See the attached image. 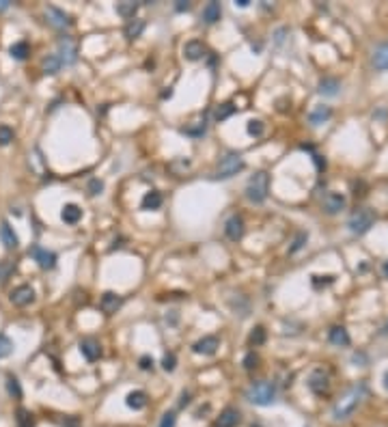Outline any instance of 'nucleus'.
Instances as JSON below:
<instances>
[{
  "label": "nucleus",
  "instance_id": "obj_48",
  "mask_svg": "<svg viewBox=\"0 0 388 427\" xmlns=\"http://www.w3.org/2000/svg\"><path fill=\"white\" fill-rule=\"evenodd\" d=\"M235 5H237V7H242V9H246V7L250 5V0H235Z\"/></svg>",
  "mask_w": 388,
  "mask_h": 427
},
{
  "label": "nucleus",
  "instance_id": "obj_25",
  "mask_svg": "<svg viewBox=\"0 0 388 427\" xmlns=\"http://www.w3.org/2000/svg\"><path fill=\"white\" fill-rule=\"evenodd\" d=\"M63 67V63L61 59L56 54H48L46 59L41 61V69H43V74L46 76H54V74H59V69Z\"/></svg>",
  "mask_w": 388,
  "mask_h": 427
},
{
  "label": "nucleus",
  "instance_id": "obj_42",
  "mask_svg": "<svg viewBox=\"0 0 388 427\" xmlns=\"http://www.w3.org/2000/svg\"><path fill=\"white\" fill-rule=\"evenodd\" d=\"M104 190V182H99V179H91L89 182V192L95 197V194H102Z\"/></svg>",
  "mask_w": 388,
  "mask_h": 427
},
{
  "label": "nucleus",
  "instance_id": "obj_20",
  "mask_svg": "<svg viewBox=\"0 0 388 427\" xmlns=\"http://www.w3.org/2000/svg\"><path fill=\"white\" fill-rule=\"evenodd\" d=\"M61 218H63V222H67V224H76L78 220L82 218V209L78 207L76 203H67V205H63Z\"/></svg>",
  "mask_w": 388,
  "mask_h": 427
},
{
  "label": "nucleus",
  "instance_id": "obj_14",
  "mask_svg": "<svg viewBox=\"0 0 388 427\" xmlns=\"http://www.w3.org/2000/svg\"><path fill=\"white\" fill-rule=\"evenodd\" d=\"M121 305H123V298H121L119 294H114V292H106L102 296V300H99V309H102L106 315L117 313V311L121 309Z\"/></svg>",
  "mask_w": 388,
  "mask_h": 427
},
{
  "label": "nucleus",
  "instance_id": "obj_38",
  "mask_svg": "<svg viewBox=\"0 0 388 427\" xmlns=\"http://www.w3.org/2000/svg\"><path fill=\"white\" fill-rule=\"evenodd\" d=\"M13 129L9 125H0V147H7L11 140H13Z\"/></svg>",
  "mask_w": 388,
  "mask_h": 427
},
{
  "label": "nucleus",
  "instance_id": "obj_47",
  "mask_svg": "<svg viewBox=\"0 0 388 427\" xmlns=\"http://www.w3.org/2000/svg\"><path fill=\"white\" fill-rule=\"evenodd\" d=\"M188 403H190V393H188V390H183V393H181V399H179V408H185Z\"/></svg>",
  "mask_w": 388,
  "mask_h": 427
},
{
  "label": "nucleus",
  "instance_id": "obj_9",
  "mask_svg": "<svg viewBox=\"0 0 388 427\" xmlns=\"http://www.w3.org/2000/svg\"><path fill=\"white\" fill-rule=\"evenodd\" d=\"M308 388H311L315 395L328 393V388H330V378H328V373L323 371V369H315V371L311 373V378H308Z\"/></svg>",
  "mask_w": 388,
  "mask_h": 427
},
{
  "label": "nucleus",
  "instance_id": "obj_37",
  "mask_svg": "<svg viewBox=\"0 0 388 427\" xmlns=\"http://www.w3.org/2000/svg\"><path fill=\"white\" fill-rule=\"evenodd\" d=\"M246 129H248V134H250V136H261V134H263V129H265V125H263V121L253 119V121H248Z\"/></svg>",
  "mask_w": 388,
  "mask_h": 427
},
{
  "label": "nucleus",
  "instance_id": "obj_21",
  "mask_svg": "<svg viewBox=\"0 0 388 427\" xmlns=\"http://www.w3.org/2000/svg\"><path fill=\"white\" fill-rule=\"evenodd\" d=\"M145 26H147V24H145V20H138V18H136V20H129V22H127V26H125V31H123V35H125V37H127L129 41H134V39H138L140 35H142V31H145Z\"/></svg>",
  "mask_w": 388,
  "mask_h": 427
},
{
  "label": "nucleus",
  "instance_id": "obj_7",
  "mask_svg": "<svg viewBox=\"0 0 388 427\" xmlns=\"http://www.w3.org/2000/svg\"><path fill=\"white\" fill-rule=\"evenodd\" d=\"M28 255L37 261V265L41 267V270H52V267L56 265V255L52 250H46L39 244H33L31 250H28Z\"/></svg>",
  "mask_w": 388,
  "mask_h": 427
},
{
  "label": "nucleus",
  "instance_id": "obj_43",
  "mask_svg": "<svg viewBox=\"0 0 388 427\" xmlns=\"http://www.w3.org/2000/svg\"><path fill=\"white\" fill-rule=\"evenodd\" d=\"M308 240V235L306 233H298V237H296V242H293V246L289 248V252H298L302 246H304V242Z\"/></svg>",
  "mask_w": 388,
  "mask_h": 427
},
{
  "label": "nucleus",
  "instance_id": "obj_6",
  "mask_svg": "<svg viewBox=\"0 0 388 427\" xmlns=\"http://www.w3.org/2000/svg\"><path fill=\"white\" fill-rule=\"evenodd\" d=\"M63 65H74L78 61V43L69 37V35H63L59 39V54Z\"/></svg>",
  "mask_w": 388,
  "mask_h": 427
},
{
  "label": "nucleus",
  "instance_id": "obj_33",
  "mask_svg": "<svg viewBox=\"0 0 388 427\" xmlns=\"http://www.w3.org/2000/svg\"><path fill=\"white\" fill-rule=\"evenodd\" d=\"M7 390H9L11 397H16V399H22V386L16 375H7Z\"/></svg>",
  "mask_w": 388,
  "mask_h": 427
},
{
  "label": "nucleus",
  "instance_id": "obj_19",
  "mask_svg": "<svg viewBox=\"0 0 388 427\" xmlns=\"http://www.w3.org/2000/svg\"><path fill=\"white\" fill-rule=\"evenodd\" d=\"M328 341L336 347H347L351 343V339L343 326H334V328H330V332H328Z\"/></svg>",
  "mask_w": 388,
  "mask_h": 427
},
{
  "label": "nucleus",
  "instance_id": "obj_3",
  "mask_svg": "<svg viewBox=\"0 0 388 427\" xmlns=\"http://www.w3.org/2000/svg\"><path fill=\"white\" fill-rule=\"evenodd\" d=\"M270 192V175L265 171L255 173L246 184V199L250 203H263Z\"/></svg>",
  "mask_w": 388,
  "mask_h": 427
},
{
  "label": "nucleus",
  "instance_id": "obj_26",
  "mask_svg": "<svg viewBox=\"0 0 388 427\" xmlns=\"http://www.w3.org/2000/svg\"><path fill=\"white\" fill-rule=\"evenodd\" d=\"M341 89V82L336 80V78H323V80L319 82V93L321 95H326V97H334L336 93H339Z\"/></svg>",
  "mask_w": 388,
  "mask_h": 427
},
{
  "label": "nucleus",
  "instance_id": "obj_35",
  "mask_svg": "<svg viewBox=\"0 0 388 427\" xmlns=\"http://www.w3.org/2000/svg\"><path fill=\"white\" fill-rule=\"evenodd\" d=\"M265 343V328L263 326H257V328L250 332V345H263Z\"/></svg>",
  "mask_w": 388,
  "mask_h": 427
},
{
  "label": "nucleus",
  "instance_id": "obj_29",
  "mask_svg": "<svg viewBox=\"0 0 388 427\" xmlns=\"http://www.w3.org/2000/svg\"><path fill=\"white\" fill-rule=\"evenodd\" d=\"M117 16H121L123 20H134V16H136V11H138V3H119L117 7Z\"/></svg>",
  "mask_w": 388,
  "mask_h": 427
},
{
  "label": "nucleus",
  "instance_id": "obj_10",
  "mask_svg": "<svg viewBox=\"0 0 388 427\" xmlns=\"http://www.w3.org/2000/svg\"><path fill=\"white\" fill-rule=\"evenodd\" d=\"M345 205H347V199H345L341 192H328L326 197H323V212L330 216L343 212Z\"/></svg>",
  "mask_w": 388,
  "mask_h": 427
},
{
  "label": "nucleus",
  "instance_id": "obj_34",
  "mask_svg": "<svg viewBox=\"0 0 388 427\" xmlns=\"http://www.w3.org/2000/svg\"><path fill=\"white\" fill-rule=\"evenodd\" d=\"M13 341L7 335H0V358H7V356H11L13 354Z\"/></svg>",
  "mask_w": 388,
  "mask_h": 427
},
{
  "label": "nucleus",
  "instance_id": "obj_27",
  "mask_svg": "<svg viewBox=\"0 0 388 427\" xmlns=\"http://www.w3.org/2000/svg\"><path fill=\"white\" fill-rule=\"evenodd\" d=\"M220 3H207L203 7V22L205 24H216L220 20Z\"/></svg>",
  "mask_w": 388,
  "mask_h": 427
},
{
  "label": "nucleus",
  "instance_id": "obj_24",
  "mask_svg": "<svg viewBox=\"0 0 388 427\" xmlns=\"http://www.w3.org/2000/svg\"><path fill=\"white\" fill-rule=\"evenodd\" d=\"M162 194L157 192V190H151V192H147L145 197H142V201H140V207L142 209H147V212H151V209H160L162 207Z\"/></svg>",
  "mask_w": 388,
  "mask_h": 427
},
{
  "label": "nucleus",
  "instance_id": "obj_32",
  "mask_svg": "<svg viewBox=\"0 0 388 427\" xmlns=\"http://www.w3.org/2000/svg\"><path fill=\"white\" fill-rule=\"evenodd\" d=\"M16 423H18V427H35V418H33V414L28 410L20 408L18 416H16Z\"/></svg>",
  "mask_w": 388,
  "mask_h": 427
},
{
  "label": "nucleus",
  "instance_id": "obj_15",
  "mask_svg": "<svg viewBox=\"0 0 388 427\" xmlns=\"http://www.w3.org/2000/svg\"><path fill=\"white\" fill-rule=\"evenodd\" d=\"M242 423V414H240V410L237 408H225L220 412V416H218V421H216V427H237Z\"/></svg>",
  "mask_w": 388,
  "mask_h": 427
},
{
  "label": "nucleus",
  "instance_id": "obj_41",
  "mask_svg": "<svg viewBox=\"0 0 388 427\" xmlns=\"http://www.w3.org/2000/svg\"><path fill=\"white\" fill-rule=\"evenodd\" d=\"M175 423H177L175 412H166V414L162 416V421H160V425H157V427H175Z\"/></svg>",
  "mask_w": 388,
  "mask_h": 427
},
{
  "label": "nucleus",
  "instance_id": "obj_8",
  "mask_svg": "<svg viewBox=\"0 0 388 427\" xmlns=\"http://www.w3.org/2000/svg\"><path fill=\"white\" fill-rule=\"evenodd\" d=\"M46 18L50 22V26L59 28V31H63V28H69L71 24H74V20H71L63 9H59V7H48V9H46Z\"/></svg>",
  "mask_w": 388,
  "mask_h": 427
},
{
  "label": "nucleus",
  "instance_id": "obj_1",
  "mask_svg": "<svg viewBox=\"0 0 388 427\" xmlns=\"http://www.w3.org/2000/svg\"><path fill=\"white\" fill-rule=\"evenodd\" d=\"M364 395H366V384H364V382L347 388V393H345L341 399L334 403V408H332L334 421H345V418H349L351 414H354V410L360 406V401L364 399Z\"/></svg>",
  "mask_w": 388,
  "mask_h": 427
},
{
  "label": "nucleus",
  "instance_id": "obj_12",
  "mask_svg": "<svg viewBox=\"0 0 388 427\" xmlns=\"http://www.w3.org/2000/svg\"><path fill=\"white\" fill-rule=\"evenodd\" d=\"M225 233H227V237L231 242H237V240H242V237H244V218L240 214H233V216H229V218H227Z\"/></svg>",
  "mask_w": 388,
  "mask_h": 427
},
{
  "label": "nucleus",
  "instance_id": "obj_51",
  "mask_svg": "<svg viewBox=\"0 0 388 427\" xmlns=\"http://www.w3.org/2000/svg\"><path fill=\"white\" fill-rule=\"evenodd\" d=\"M384 386H386V390H388V371L384 373Z\"/></svg>",
  "mask_w": 388,
  "mask_h": 427
},
{
  "label": "nucleus",
  "instance_id": "obj_50",
  "mask_svg": "<svg viewBox=\"0 0 388 427\" xmlns=\"http://www.w3.org/2000/svg\"><path fill=\"white\" fill-rule=\"evenodd\" d=\"M382 272H384V276L388 278V261H384V265H382Z\"/></svg>",
  "mask_w": 388,
  "mask_h": 427
},
{
  "label": "nucleus",
  "instance_id": "obj_31",
  "mask_svg": "<svg viewBox=\"0 0 388 427\" xmlns=\"http://www.w3.org/2000/svg\"><path fill=\"white\" fill-rule=\"evenodd\" d=\"M235 110H237V108H235L233 104H220V106L214 110V119H216V121H225V119L231 117V114H235Z\"/></svg>",
  "mask_w": 388,
  "mask_h": 427
},
{
  "label": "nucleus",
  "instance_id": "obj_40",
  "mask_svg": "<svg viewBox=\"0 0 388 427\" xmlns=\"http://www.w3.org/2000/svg\"><path fill=\"white\" fill-rule=\"evenodd\" d=\"M242 365H244V369H248V371H250V369H255V367L259 365V356H257L255 352H248L246 356H244Z\"/></svg>",
  "mask_w": 388,
  "mask_h": 427
},
{
  "label": "nucleus",
  "instance_id": "obj_5",
  "mask_svg": "<svg viewBox=\"0 0 388 427\" xmlns=\"http://www.w3.org/2000/svg\"><path fill=\"white\" fill-rule=\"evenodd\" d=\"M373 222H375V214H373L369 207H356L354 212L349 214L347 227L354 235H362L373 227Z\"/></svg>",
  "mask_w": 388,
  "mask_h": 427
},
{
  "label": "nucleus",
  "instance_id": "obj_18",
  "mask_svg": "<svg viewBox=\"0 0 388 427\" xmlns=\"http://www.w3.org/2000/svg\"><path fill=\"white\" fill-rule=\"evenodd\" d=\"M0 240H3L5 248H9V250H16L18 246H20V240H18L16 231H13V227H11L9 222L0 224Z\"/></svg>",
  "mask_w": 388,
  "mask_h": 427
},
{
  "label": "nucleus",
  "instance_id": "obj_17",
  "mask_svg": "<svg viewBox=\"0 0 388 427\" xmlns=\"http://www.w3.org/2000/svg\"><path fill=\"white\" fill-rule=\"evenodd\" d=\"M205 52H207V48H205V43L203 41H199V39H192V41H188L183 46V56L188 61H201L205 56Z\"/></svg>",
  "mask_w": 388,
  "mask_h": 427
},
{
  "label": "nucleus",
  "instance_id": "obj_39",
  "mask_svg": "<svg viewBox=\"0 0 388 427\" xmlns=\"http://www.w3.org/2000/svg\"><path fill=\"white\" fill-rule=\"evenodd\" d=\"M175 365H177L175 354H172V352L164 354V358H162V369H164V371H175Z\"/></svg>",
  "mask_w": 388,
  "mask_h": 427
},
{
  "label": "nucleus",
  "instance_id": "obj_22",
  "mask_svg": "<svg viewBox=\"0 0 388 427\" xmlns=\"http://www.w3.org/2000/svg\"><path fill=\"white\" fill-rule=\"evenodd\" d=\"M125 403H127V408H132V410H142L147 406V393L145 390H132V393L125 397Z\"/></svg>",
  "mask_w": 388,
  "mask_h": 427
},
{
  "label": "nucleus",
  "instance_id": "obj_44",
  "mask_svg": "<svg viewBox=\"0 0 388 427\" xmlns=\"http://www.w3.org/2000/svg\"><path fill=\"white\" fill-rule=\"evenodd\" d=\"M11 267H13L11 263H5V261H0V280H3V278H7V274L11 272Z\"/></svg>",
  "mask_w": 388,
  "mask_h": 427
},
{
  "label": "nucleus",
  "instance_id": "obj_23",
  "mask_svg": "<svg viewBox=\"0 0 388 427\" xmlns=\"http://www.w3.org/2000/svg\"><path fill=\"white\" fill-rule=\"evenodd\" d=\"M373 65H375V69H379V71L388 69V41L375 48V52H373Z\"/></svg>",
  "mask_w": 388,
  "mask_h": 427
},
{
  "label": "nucleus",
  "instance_id": "obj_16",
  "mask_svg": "<svg viewBox=\"0 0 388 427\" xmlns=\"http://www.w3.org/2000/svg\"><path fill=\"white\" fill-rule=\"evenodd\" d=\"M80 352H82V356L89 360V363H95V360L102 356V347H99V343L95 341V339H91V337H86L80 341Z\"/></svg>",
  "mask_w": 388,
  "mask_h": 427
},
{
  "label": "nucleus",
  "instance_id": "obj_13",
  "mask_svg": "<svg viewBox=\"0 0 388 427\" xmlns=\"http://www.w3.org/2000/svg\"><path fill=\"white\" fill-rule=\"evenodd\" d=\"M218 347H220L218 337L207 335V337L199 339V341L192 345V352H194V354H203V356H214V354L218 352Z\"/></svg>",
  "mask_w": 388,
  "mask_h": 427
},
{
  "label": "nucleus",
  "instance_id": "obj_28",
  "mask_svg": "<svg viewBox=\"0 0 388 427\" xmlns=\"http://www.w3.org/2000/svg\"><path fill=\"white\" fill-rule=\"evenodd\" d=\"M330 117H332V110H330L328 106H317L311 114H308V121H311L313 125H321V123H326Z\"/></svg>",
  "mask_w": 388,
  "mask_h": 427
},
{
  "label": "nucleus",
  "instance_id": "obj_46",
  "mask_svg": "<svg viewBox=\"0 0 388 427\" xmlns=\"http://www.w3.org/2000/svg\"><path fill=\"white\" fill-rule=\"evenodd\" d=\"M188 9H190L188 0H179V3L175 5V11H179V13H183V11H188Z\"/></svg>",
  "mask_w": 388,
  "mask_h": 427
},
{
  "label": "nucleus",
  "instance_id": "obj_2",
  "mask_svg": "<svg viewBox=\"0 0 388 427\" xmlns=\"http://www.w3.org/2000/svg\"><path fill=\"white\" fill-rule=\"evenodd\" d=\"M246 399L250 403H255V406H272L276 399V386L265 380L255 382V384H250L246 390Z\"/></svg>",
  "mask_w": 388,
  "mask_h": 427
},
{
  "label": "nucleus",
  "instance_id": "obj_45",
  "mask_svg": "<svg viewBox=\"0 0 388 427\" xmlns=\"http://www.w3.org/2000/svg\"><path fill=\"white\" fill-rule=\"evenodd\" d=\"M151 367H153V358H149V356H142V358H140V369H145V371H149Z\"/></svg>",
  "mask_w": 388,
  "mask_h": 427
},
{
  "label": "nucleus",
  "instance_id": "obj_11",
  "mask_svg": "<svg viewBox=\"0 0 388 427\" xmlns=\"http://www.w3.org/2000/svg\"><path fill=\"white\" fill-rule=\"evenodd\" d=\"M9 298H11V302L16 307H28V305H33V302H35V289L31 285H20V287L13 289Z\"/></svg>",
  "mask_w": 388,
  "mask_h": 427
},
{
  "label": "nucleus",
  "instance_id": "obj_30",
  "mask_svg": "<svg viewBox=\"0 0 388 427\" xmlns=\"http://www.w3.org/2000/svg\"><path fill=\"white\" fill-rule=\"evenodd\" d=\"M9 54H11L16 61H24L26 56L31 54V46H28L26 41H18V43H13V46L9 48Z\"/></svg>",
  "mask_w": 388,
  "mask_h": 427
},
{
  "label": "nucleus",
  "instance_id": "obj_4",
  "mask_svg": "<svg viewBox=\"0 0 388 427\" xmlns=\"http://www.w3.org/2000/svg\"><path fill=\"white\" fill-rule=\"evenodd\" d=\"M246 169V162H244L242 154H229L220 160V164L216 166L214 171V179H231L237 173H242Z\"/></svg>",
  "mask_w": 388,
  "mask_h": 427
},
{
  "label": "nucleus",
  "instance_id": "obj_49",
  "mask_svg": "<svg viewBox=\"0 0 388 427\" xmlns=\"http://www.w3.org/2000/svg\"><path fill=\"white\" fill-rule=\"evenodd\" d=\"M9 7H11V3H9V0H0V11L9 9Z\"/></svg>",
  "mask_w": 388,
  "mask_h": 427
},
{
  "label": "nucleus",
  "instance_id": "obj_36",
  "mask_svg": "<svg viewBox=\"0 0 388 427\" xmlns=\"http://www.w3.org/2000/svg\"><path fill=\"white\" fill-rule=\"evenodd\" d=\"M205 129H207L205 121H201V123H197V125L183 127V134H188V136H194V138H199V136H203V134H205Z\"/></svg>",
  "mask_w": 388,
  "mask_h": 427
}]
</instances>
